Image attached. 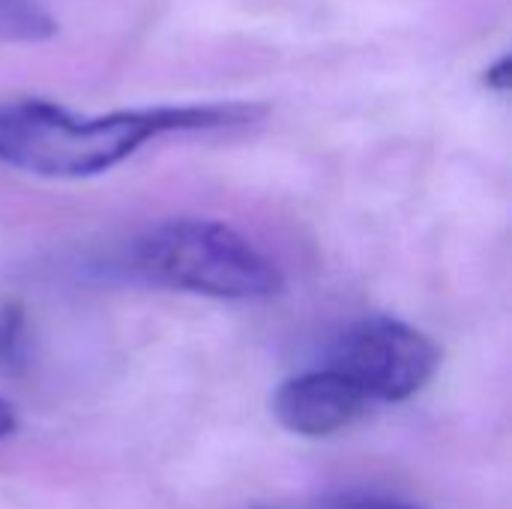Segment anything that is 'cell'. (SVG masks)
Returning a JSON list of instances; mask_svg holds the SVG:
<instances>
[{"mask_svg":"<svg viewBox=\"0 0 512 509\" xmlns=\"http://www.w3.org/2000/svg\"><path fill=\"white\" fill-rule=\"evenodd\" d=\"M21 426V417L15 411V405H9L6 399H0V441L12 438Z\"/></svg>","mask_w":512,"mask_h":509,"instance_id":"obj_9","label":"cell"},{"mask_svg":"<svg viewBox=\"0 0 512 509\" xmlns=\"http://www.w3.org/2000/svg\"><path fill=\"white\" fill-rule=\"evenodd\" d=\"M486 84H489L492 90H501V93L510 87V57H507V54L486 72Z\"/></svg>","mask_w":512,"mask_h":509,"instance_id":"obj_8","label":"cell"},{"mask_svg":"<svg viewBox=\"0 0 512 509\" xmlns=\"http://www.w3.org/2000/svg\"><path fill=\"white\" fill-rule=\"evenodd\" d=\"M327 366L351 378L369 402H405L438 375L441 348L399 318L372 315L333 342Z\"/></svg>","mask_w":512,"mask_h":509,"instance_id":"obj_3","label":"cell"},{"mask_svg":"<svg viewBox=\"0 0 512 509\" xmlns=\"http://www.w3.org/2000/svg\"><path fill=\"white\" fill-rule=\"evenodd\" d=\"M258 111L246 102H204L75 114L48 99L0 102V165L48 180H90L156 138L243 126Z\"/></svg>","mask_w":512,"mask_h":509,"instance_id":"obj_1","label":"cell"},{"mask_svg":"<svg viewBox=\"0 0 512 509\" xmlns=\"http://www.w3.org/2000/svg\"><path fill=\"white\" fill-rule=\"evenodd\" d=\"M369 405L372 402L366 393L333 366L300 372L282 381L270 402L276 423L300 438L336 435L357 423Z\"/></svg>","mask_w":512,"mask_h":509,"instance_id":"obj_4","label":"cell"},{"mask_svg":"<svg viewBox=\"0 0 512 509\" xmlns=\"http://www.w3.org/2000/svg\"><path fill=\"white\" fill-rule=\"evenodd\" d=\"M57 33V21L39 0H0V42H42Z\"/></svg>","mask_w":512,"mask_h":509,"instance_id":"obj_5","label":"cell"},{"mask_svg":"<svg viewBox=\"0 0 512 509\" xmlns=\"http://www.w3.org/2000/svg\"><path fill=\"white\" fill-rule=\"evenodd\" d=\"M24 309L18 303L0 306V372L18 375L27 366V330Z\"/></svg>","mask_w":512,"mask_h":509,"instance_id":"obj_6","label":"cell"},{"mask_svg":"<svg viewBox=\"0 0 512 509\" xmlns=\"http://www.w3.org/2000/svg\"><path fill=\"white\" fill-rule=\"evenodd\" d=\"M330 509H429L420 504H408V501H396V498H384V495H369V492H348V495H336L330 501Z\"/></svg>","mask_w":512,"mask_h":509,"instance_id":"obj_7","label":"cell"},{"mask_svg":"<svg viewBox=\"0 0 512 509\" xmlns=\"http://www.w3.org/2000/svg\"><path fill=\"white\" fill-rule=\"evenodd\" d=\"M129 270L150 285L225 303L270 300L282 270L237 228L216 219H165L129 246Z\"/></svg>","mask_w":512,"mask_h":509,"instance_id":"obj_2","label":"cell"}]
</instances>
